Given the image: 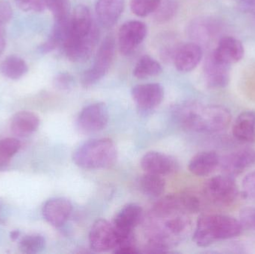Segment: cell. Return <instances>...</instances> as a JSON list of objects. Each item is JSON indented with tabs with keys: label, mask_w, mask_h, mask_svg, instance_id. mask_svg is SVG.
<instances>
[{
	"label": "cell",
	"mask_w": 255,
	"mask_h": 254,
	"mask_svg": "<svg viewBox=\"0 0 255 254\" xmlns=\"http://www.w3.org/2000/svg\"><path fill=\"white\" fill-rule=\"evenodd\" d=\"M183 127L189 131L203 134H214L223 131L230 125L232 114L224 106L204 105L189 102L178 110Z\"/></svg>",
	"instance_id": "cell-1"
},
{
	"label": "cell",
	"mask_w": 255,
	"mask_h": 254,
	"mask_svg": "<svg viewBox=\"0 0 255 254\" xmlns=\"http://www.w3.org/2000/svg\"><path fill=\"white\" fill-rule=\"evenodd\" d=\"M243 226L240 221L225 215H202L198 219L193 241L199 247H208L222 240L241 235Z\"/></svg>",
	"instance_id": "cell-2"
},
{
	"label": "cell",
	"mask_w": 255,
	"mask_h": 254,
	"mask_svg": "<svg viewBox=\"0 0 255 254\" xmlns=\"http://www.w3.org/2000/svg\"><path fill=\"white\" fill-rule=\"evenodd\" d=\"M118 158L116 146L110 139H94L84 143L73 155V161L85 169L109 168Z\"/></svg>",
	"instance_id": "cell-3"
},
{
	"label": "cell",
	"mask_w": 255,
	"mask_h": 254,
	"mask_svg": "<svg viewBox=\"0 0 255 254\" xmlns=\"http://www.w3.org/2000/svg\"><path fill=\"white\" fill-rule=\"evenodd\" d=\"M203 193L214 205L226 207L236 201L239 190L234 177L225 174L208 179L204 184Z\"/></svg>",
	"instance_id": "cell-4"
},
{
	"label": "cell",
	"mask_w": 255,
	"mask_h": 254,
	"mask_svg": "<svg viewBox=\"0 0 255 254\" xmlns=\"http://www.w3.org/2000/svg\"><path fill=\"white\" fill-rule=\"evenodd\" d=\"M115 55V40L112 35L107 36L99 48L94 65L84 72L81 84L84 87H90L101 80L110 70Z\"/></svg>",
	"instance_id": "cell-5"
},
{
	"label": "cell",
	"mask_w": 255,
	"mask_h": 254,
	"mask_svg": "<svg viewBox=\"0 0 255 254\" xmlns=\"http://www.w3.org/2000/svg\"><path fill=\"white\" fill-rule=\"evenodd\" d=\"M119 241L116 228L105 219H98L94 222L89 234L91 249L94 252H109L115 250Z\"/></svg>",
	"instance_id": "cell-6"
},
{
	"label": "cell",
	"mask_w": 255,
	"mask_h": 254,
	"mask_svg": "<svg viewBox=\"0 0 255 254\" xmlns=\"http://www.w3.org/2000/svg\"><path fill=\"white\" fill-rule=\"evenodd\" d=\"M109 112L104 103H94L85 107L79 114L78 126L86 133L98 132L106 128Z\"/></svg>",
	"instance_id": "cell-7"
},
{
	"label": "cell",
	"mask_w": 255,
	"mask_h": 254,
	"mask_svg": "<svg viewBox=\"0 0 255 254\" xmlns=\"http://www.w3.org/2000/svg\"><path fill=\"white\" fill-rule=\"evenodd\" d=\"M146 26L140 21L130 20L120 28L118 42L121 53L129 55L143 41L146 36Z\"/></svg>",
	"instance_id": "cell-8"
},
{
	"label": "cell",
	"mask_w": 255,
	"mask_h": 254,
	"mask_svg": "<svg viewBox=\"0 0 255 254\" xmlns=\"http://www.w3.org/2000/svg\"><path fill=\"white\" fill-rule=\"evenodd\" d=\"M99 30L94 25L90 34L84 38L67 42L62 46L66 56L75 62L88 60L94 52L99 40Z\"/></svg>",
	"instance_id": "cell-9"
},
{
	"label": "cell",
	"mask_w": 255,
	"mask_h": 254,
	"mask_svg": "<svg viewBox=\"0 0 255 254\" xmlns=\"http://www.w3.org/2000/svg\"><path fill=\"white\" fill-rule=\"evenodd\" d=\"M93 27L92 18L88 7L82 4L78 5L70 17L68 30L62 46L67 42L86 37L91 32Z\"/></svg>",
	"instance_id": "cell-10"
},
{
	"label": "cell",
	"mask_w": 255,
	"mask_h": 254,
	"mask_svg": "<svg viewBox=\"0 0 255 254\" xmlns=\"http://www.w3.org/2000/svg\"><path fill=\"white\" fill-rule=\"evenodd\" d=\"M132 98L136 105L144 110H152L163 101V88L159 84H144L133 87Z\"/></svg>",
	"instance_id": "cell-11"
},
{
	"label": "cell",
	"mask_w": 255,
	"mask_h": 254,
	"mask_svg": "<svg viewBox=\"0 0 255 254\" xmlns=\"http://www.w3.org/2000/svg\"><path fill=\"white\" fill-rule=\"evenodd\" d=\"M255 164V151L246 149L229 154L220 159V166L225 174L238 175Z\"/></svg>",
	"instance_id": "cell-12"
},
{
	"label": "cell",
	"mask_w": 255,
	"mask_h": 254,
	"mask_svg": "<svg viewBox=\"0 0 255 254\" xmlns=\"http://www.w3.org/2000/svg\"><path fill=\"white\" fill-rule=\"evenodd\" d=\"M72 210L73 206L69 200L64 198H54L45 203L42 213L49 225L60 228L68 220Z\"/></svg>",
	"instance_id": "cell-13"
},
{
	"label": "cell",
	"mask_w": 255,
	"mask_h": 254,
	"mask_svg": "<svg viewBox=\"0 0 255 254\" xmlns=\"http://www.w3.org/2000/svg\"><path fill=\"white\" fill-rule=\"evenodd\" d=\"M142 219V210L139 206L135 204L125 206L117 215L114 221L113 225L118 232L119 241L121 239L133 235L132 231L139 225Z\"/></svg>",
	"instance_id": "cell-14"
},
{
	"label": "cell",
	"mask_w": 255,
	"mask_h": 254,
	"mask_svg": "<svg viewBox=\"0 0 255 254\" xmlns=\"http://www.w3.org/2000/svg\"><path fill=\"white\" fill-rule=\"evenodd\" d=\"M245 50L238 39L226 36L220 39L212 55L217 61L230 66L239 62L244 56Z\"/></svg>",
	"instance_id": "cell-15"
},
{
	"label": "cell",
	"mask_w": 255,
	"mask_h": 254,
	"mask_svg": "<svg viewBox=\"0 0 255 254\" xmlns=\"http://www.w3.org/2000/svg\"><path fill=\"white\" fill-rule=\"evenodd\" d=\"M141 167L145 172L166 175L175 172L178 168L174 158L157 152H149L142 158Z\"/></svg>",
	"instance_id": "cell-16"
},
{
	"label": "cell",
	"mask_w": 255,
	"mask_h": 254,
	"mask_svg": "<svg viewBox=\"0 0 255 254\" xmlns=\"http://www.w3.org/2000/svg\"><path fill=\"white\" fill-rule=\"evenodd\" d=\"M205 82L211 88H224L230 81V66L217 61L212 54L206 58L204 65Z\"/></svg>",
	"instance_id": "cell-17"
},
{
	"label": "cell",
	"mask_w": 255,
	"mask_h": 254,
	"mask_svg": "<svg viewBox=\"0 0 255 254\" xmlns=\"http://www.w3.org/2000/svg\"><path fill=\"white\" fill-rule=\"evenodd\" d=\"M222 30V24L214 17L198 18L189 26V34L195 41L208 43L217 37Z\"/></svg>",
	"instance_id": "cell-18"
},
{
	"label": "cell",
	"mask_w": 255,
	"mask_h": 254,
	"mask_svg": "<svg viewBox=\"0 0 255 254\" xmlns=\"http://www.w3.org/2000/svg\"><path fill=\"white\" fill-rule=\"evenodd\" d=\"M202 58V50L198 43H190L180 46L174 55V62L178 71L187 73L194 70Z\"/></svg>",
	"instance_id": "cell-19"
},
{
	"label": "cell",
	"mask_w": 255,
	"mask_h": 254,
	"mask_svg": "<svg viewBox=\"0 0 255 254\" xmlns=\"http://www.w3.org/2000/svg\"><path fill=\"white\" fill-rule=\"evenodd\" d=\"M124 0H97L96 12L100 23L106 27L113 26L124 10Z\"/></svg>",
	"instance_id": "cell-20"
},
{
	"label": "cell",
	"mask_w": 255,
	"mask_h": 254,
	"mask_svg": "<svg viewBox=\"0 0 255 254\" xmlns=\"http://www.w3.org/2000/svg\"><path fill=\"white\" fill-rule=\"evenodd\" d=\"M40 123V118L35 113L22 110L12 117L10 130L18 137H28L38 129Z\"/></svg>",
	"instance_id": "cell-21"
},
{
	"label": "cell",
	"mask_w": 255,
	"mask_h": 254,
	"mask_svg": "<svg viewBox=\"0 0 255 254\" xmlns=\"http://www.w3.org/2000/svg\"><path fill=\"white\" fill-rule=\"evenodd\" d=\"M234 137L241 143L255 142V112L244 111L238 116L233 126Z\"/></svg>",
	"instance_id": "cell-22"
},
{
	"label": "cell",
	"mask_w": 255,
	"mask_h": 254,
	"mask_svg": "<svg viewBox=\"0 0 255 254\" xmlns=\"http://www.w3.org/2000/svg\"><path fill=\"white\" fill-rule=\"evenodd\" d=\"M220 158L216 152H200L195 155L190 161L189 170L199 177L208 176L220 166Z\"/></svg>",
	"instance_id": "cell-23"
},
{
	"label": "cell",
	"mask_w": 255,
	"mask_h": 254,
	"mask_svg": "<svg viewBox=\"0 0 255 254\" xmlns=\"http://www.w3.org/2000/svg\"><path fill=\"white\" fill-rule=\"evenodd\" d=\"M28 72V66L19 57H7L0 64V73L4 77L12 80H17Z\"/></svg>",
	"instance_id": "cell-24"
},
{
	"label": "cell",
	"mask_w": 255,
	"mask_h": 254,
	"mask_svg": "<svg viewBox=\"0 0 255 254\" xmlns=\"http://www.w3.org/2000/svg\"><path fill=\"white\" fill-rule=\"evenodd\" d=\"M139 187L145 195L157 198L164 192L165 180L161 175L146 172L139 179Z\"/></svg>",
	"instance_id": "cell-25"
},
{
	"label": "cell",
	"mask_w": 255,
	"mask_h": 254,
	"mask_svg": "<svg viewBox=\"0 0 255 254\" xmlns=\"http://www.w3.org/2000/svg\"><path fill=\"white\" fill-rule=\"evenodd\" d=\"M162 72L160 64L148 55H144L138 61L133 70V76L139 79L158 76Z\"/></svg>",
	"instance_id": "cell-26"
},
{
	"label": "cell",
	"mask_w": 255,
	"mask_h": 254,
	"mask_svg": "<svg viewBox=\"0 0 255 254\" xmlns=\"http://www.w3.org/2000/svg\"><path fill=\"white\" fill-rule=\"evenodd\" d=\"M20 148L21 143L17 139L7 137L0 140V171L7 169L12 158Z\"/></svg>",
	"instance_id": "cell-27"
},
{
	"label": "cell",
	"mask_w": 255,
	"mask_h": 254,
	"mask_svg": "<svg viewBox=\"0 0 255 254\" xmlns=\"http://www.w3.org/2000/svg\"><path fill=\"white\" fill-rule=\"evenodd\" d=\"M46 247V240L40 234H31L21 239L19 243L20 252L26 254L40 253Z\"/></svg>",
	"instance_id": "cell-28"
},
{
	"label": "cell",
	"mask_w": 255,
	"mask_h": 254,
	"mask_svg": "<svg viewBox=\"0 0 255 254\" xmlns=\"http://www.w3.org/2000/svg\"><path fill=\"white\" fill-rule=\"evenodd\" d=\"M181 210L187 214H194L202 210V199L196 194L191 192H182L178 195Z\"/></svg>",
	"instance_id": "cell-29"
},
{
	"label": "cell",
	"mask_w": 255,
	"mask_h": 254,
	"mask_svg": "<svg viewBox=\"0 0 255 254\" xmlns=\"http://www.w3.org/2000/svg\"><path fill=\"white\" fill-rule=\"evenodd\" d=\"M176 0H161L154 12V18L157 22H166L174 17L178 11Z\"/></svg>",
	"instance_id": "cell-30"
},
{
	"label": "cell",
	"mask_w": 255,
	"mask_h": 254,
	"mask_svg": "<svg viewBox=\"0 0 255 254\" xmlns=\"http://www.w3.org/2000/svg\"><path fill=\"white\" fill-rule=\"evenodd\" d=\"M45 7H47L55 21L63 20L70 17V3L68 0H43Z\"/></svg>",
	"instance_id": "cell-31"
},
{
	"label": "cell",
	"mask_w": 255,
	"mask_h": 254,
	"mask_svg": "<svg viewBox=\"0 0 255 254\" xmlns=\"http://www.w3.org/2000/svg\"><path fill=\"white\" fill-rule=\"evenodd\" d=\"M161 0H130V9L136 16L144 17L155 11Z\"/></svg>",
	"instance_id": "cell-32"
},
{
	"label": "cell",
	"mask_w": 255,
	"mask_h": 254,
	"mask_svg": "<svg viewBox=\"0 0 255 254\" xmlns=\"http://www.w3.org/2000/svg\"><path fill=\"white\" fill-rule=\"evenodd\" d=\"M240 222L243 228L255 231V207L243 209L240 213Z\"/></svg>",
	"instance_id": "cell-33"
},
{
	"label": "cell",
	"mask_w": 255,
	"mask_h": 254,
	"mask_svg": "<svg viewBox=\"0 0 255 254\" xmlns=\"http://www.w3.org/2000/svg\"><path fill=\"white\" fill-rule=\"evenodd\" d=\"M18 7L24 11L41 12L44 10L45 5L43 0H15Z\"/></svg>",
	"instance_id": "cell-34"
},
{
	"label": "cell",
	"mask_w": 255,
	"mask_h": 254,
	"mask_svg": "<svg viewBox=\"0 0 255 254\" xmlns=\"http://www.w3.org/2000/svg\"><path fill=\"white\" fill-rule=\"evenodd\" d=\"M243 189L247 198L255 200V171L249 173L243 180Z\"/></svg>",
	"instance_id": "cell-35"
},
{
	"label": "cell",
	"mask_w": 255,
	"mask_h": 254,
	"mask_svg": "<svg viewBox=\"0 0 255 254\" xmlns=\"http://www.w3.org/2000/svg\"><path fill=\"white\" fill-rule=\"evenodd\" d=\"M54 85L61 90H67L73 86V78L68 73H61L55 78Z\"/></svg>",
	"instance_id": "cell-36"
},
{
	"label": "cell",
	"mask_w": 255,
	"mask_h": 254,
	"mask_svg": "<svg viewBox=\"0 0 255 254\" xmlns=\"http://www.w3.org/2000/svg\"><path fill=\"white\" fill-rule=\"evenodd\" d=\"M13 10L7 1H0V25H4L11 19Z\"/></svg>",
	"instance_id": "cell-37"
},
{
	"label": "cell",
	"mask_w": 255,
	"mask_h": 254,
	"mask_svg": "<svg viewBox=\"0 0 255 254\" xmlns=\"http://www.w3.org/2000/svg\"><path fill=\"white\" fill-rule=\"evenodd\" d=\"M238 7L245 13L255 16V0H236Z\"/></svg>",
	"instance_id": "cell-38"
},
{
	"label": "cell",
	"mask_w": 255,
	"mask_h": 254,
	"mask_svg": "<svg viewBox=\"0 0 255 254\" xmlns=\"http://www.w3.org/2000/svg\"><path fill=\"white\" fill-rule=\"evenodd\" d=\"M4 205L2 201H0V224H4L6 222L5 217L4 216Z\"/></svg>",
	"instance_id": "cell-39"
},
{
	"label": "cell",
	"mask_w": 255,
	"mask_h": 254,
	"mask_svg": "<svg viewBox=\"0 0 255 254\" xmlns=\"http://www.w3.org/2000/svg\"><path fill=\"white\" fill-rule=\"evenodd\" d=\"M4 48H5V40L4 37L0 34V56L4 52Z\"/></svg>",
	"instance_id": "cell-40"
},
{
	"label": "cell",
	"mask_w": 255,
	"mask_h": 254,
	"mask_svg": "<svg viewBox=\"0 0 255 254\" xmlns=\"http://www.w3.org/2000/svg\"><path fill=\"white\" fill-rule=\"evenodd\" d=\"M19 236H20V231H12V232H10V239H11L12 240H17L18 238H19Z\"/></svg>",
	"instance_id": "cell-41"
}]
</instances>
